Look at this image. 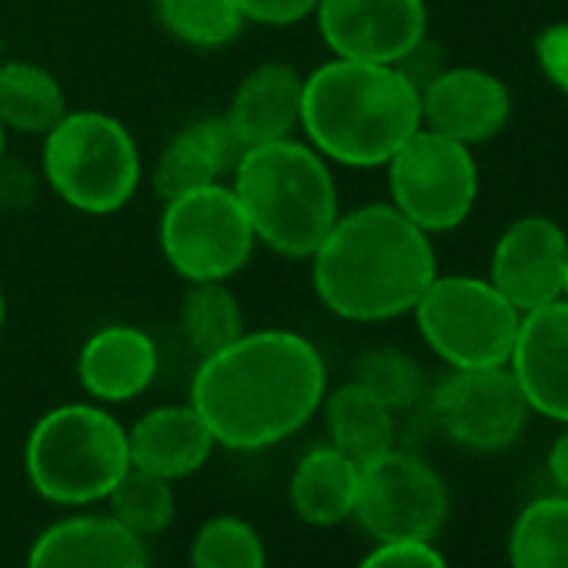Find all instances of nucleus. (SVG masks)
Masks as SVG:
<instances>
[{
	"instance_id": "15",
	"label": "nucleus",
	"mask_w": 568,
	"mask_h": 568,
	"mask_svg": "<svg viewBox=\"0 0 568 568\" xmlns=\"http://www.w3.org/2000/svg\"><path fill=\"white\" fill-rule=\"evenodd\" d=\"M508 368L528 402V412L568 425V302L565 298L521 315Z\"/></svg>"
},
{
	"instance_id": "34",
	"label": "nucleus",
	"mask_w": 568,
	"mask_h": 568,
	"mask_svg": "<svg viewBox=\"0 0 568 568\" xmlns=\"http://www.w3.org/2000/svg\"><path fill=\"white\" fill-rule=\"evenodd\" d=\"M4 318H8V302H4V284H0V335H4Z\"/></svg>"
},
{
	"instance_id": "9",
	"label": "nucleus",
	"mask_w": 568,
	"mask_h": 568,
	"mask_svg": "<svg viewBox=\"0 0 568 568\" xmlns=\"http://www.w3.org/2000/svg\"><path fill=\"white\" fill-rule=\"evenodd\" d=\"M392 204L425 234L458 227L478 197V168L468 144L418 128L385 164Z\"/></svg>"
},
{
	"instance_id": "17",
	"label": "nucleus",
	"mask_w": 568,
	"mask_h": 568,
	"mask_svg": "<svg viewBox=\"0 0 568 568\" xmlns=\"http://www.w3.org/2000/svg\"><path fill=\"white\" fill-rule=\"evenodd\" d=\"M158 345L138 325L98 328L78 355V382L98 405H121L144 395L158 378Z\"/></svg>"
},
{
	"instance_id": "31",
	"label": "nucleus",
	"mask_w": 568,
	"mask_h": 568,
	"mask_svg": "<svg viewBox=\"0 0 568 568\" xmlns=\"http://www.w3.org/2000/svg\"><path fill=\"white\" fill-rule=\"evenodd\" d=\"M318 0H237V11L244 24H264V28H292L308 18H315Z\"/></svg>"
},
{
	"instance_id": "13",
	"label": "nucleus",
	"mask_w": 568,
	"mask_h": 568,
	"mask_svg": "<svg viewBox=\"0 0 568 568\" xmlns=\"http://www.w3.org/2000/svg\"><path fill=\"white\" fill-rule=\"evenodd\" d=\"M568 237L541 214L518 217L505 227L491 254L488 281L525 315L565 298Z\"/></svg>"
},
{
	"instance_id": "22",
	"label": "nucleus",
	"mask_w": 568,
	"mask_h": 568,
	"mask_svg": "<svg viewBox=\"0 0 568 568\" xmlns=\"http://www.w3.org/2000/svg\"><path fill=\"white\" fill-rule=\"evenodd\" d=\"M322 408L332 438L328 445H335L358 465L395 448V412L355 378L325 395Z\"/></svg>"
},
{
	"instance_id": "21",
	"label": "nucleus",
	"mask_w": 568,
	"mask_h": 568,
	"mask_svg": "<svg viewBox=\"0 0 568 568\" xmlns=\"http://www.w3.org/2000/svg\"><path fill=\"white\" fill-rule=\"evenodd\" d=\"M362 465L338 452L335 445H318L305 452L288 478V505L292 511L315 525L335 528L355 515Z\"/></svg>"
},
{
	"instance_id": "20",
	"label": "nucleus",
	"mask_w": 568,
	"mask_h": 568,
	"mask_svg": "<svg viewBox=\"0 0 568 568\" xmlns=\"http://www.w3.org/2000/svg\"><path fill=\"white\" fill-rule=\"evenodd\" d=\"M241 154H244V148L234 138V131L227 128L224 114L201 118V121L181 128L158 154L154 171H151L154 194L164 204L184 191L217 184L234 171Z\"/></svg>"
},
{
	"instance_id": "30",
	"label": "nucleus",
	"mask_w": 568,
	"mask_h": 568,
	"mask_svg": "<svg viewBox=\"0 0 568 568\" xmlns=\"http://www.w3.org/2000/svg\"><path fill=\"white\" fill-rule=\"evenodd\" d=\"M358 568H448L435 541H375Z\"/></svg>"
},
{
	"instance_id": "6",
	"label": "nucleus",
	"mask_w": 568,
	"mask_h": 568,
	"mask_svg": "<svg viewBox=\"0 0 568 568\" xmlns=\"http://www.w3.org/2000/svg\"><path fill=\"white\" fill-rule=\"evenodd\" d=\"M48 187L84 214L121 211L141 184V151L134 134L104 111H68L41 151Z\"/></svg>"
},
{
	"instance_id": "1",
	"label": "nucleus",
	"mask_w": 568,
	"mask_h": 568,
	"mask_svg": "<svg viewBox=\"0 0 568 568\" xmlns=\"http://www.w3.org/2000/svg\"><path fill=\"white\" fill-rule=\"evenodd\" d=\"M328 395L322 352L298 332H244L227 348L201 358L191 405L217 448L264 452L302 432Z\"/></svg>"
},
{
	"instance_id": "4",
	"label": "nucleus",
	"mask_w": 568,
	"mask_h": 568,
	"mask_svg": "<svg viewBox=\"0 0 568 568\" xmlns=\"http://www.w3.org/2000/svg\"><path fill=\"white\" fill-rule=\"evenodd\" d=\"M231 191L257 237L281 257H312L338 221V187L328 161L298 138L247 148Z\"/></svg>"
},
{
	"instance_id": "8",
	"label": "nucleus",
	"mask_w": 568,
	"mask_h": 568,
	"mask_svg": "<svg viewBox=\"0 0 568 568\" xmlns=\"http://www.w3.org/2000/svg\"><path fill=\"white\" fill-rule=\"evenodd\" d=\"M158 241L164 261L187 284L234 277L257 247V237L224 181L164 201Z\"/></svg>"
},
{
	"instance_id": "36",
	"label": "nucleus",
	"mask_w": 568,
	"mask_h": 568,
	"mask_svg": "<svg viewBox=\"0 0 568 568\" xmlns=\"http://www.w3.org/2000/svg\"><path fill=\"white\" fill-rule=\"evenodd\" d=\"M565 302H568V267H565Z\"/></svg>"
},
{
	"instance_id": "33",
	"label": "nucleus",
	"mask_w": 568,
	"mask_h": 568,
	"mask_svg": "<svg viewBox=\"0 0 568 568\" xmlns=\"http://www.w3.org/2000/svg\"><path fill=\"white\" fill-rule=\"evenodd\" d=\"M548 475L561 491H568V432H561L548 452Z\"/></svg>"
},
{
	"instance_id": "29",
	"label": "nucleus",
	"mask_w": 568,
	"mask_h": 568,
	"mask_svg": "<svg viewBox=\"0 0 568 568\" xmlns=\"http://www.w3.org/2000/svg\"><path fill=\"white\" fill-rule=\"evenodd\" d=\"M355 382L378 395L392 412H405L422 398V368L398 348H375L358 358Z\"/></svg>"
},
{
	"instance_id": "26",
	"label": "nucleus",
	"mask_w": 568,
	"mask_h": 568,
	"mask_svg": "<svg viewBox=\"0 0 568 568\" xmlns=\"http://www.w3.org/2000/svg\"><path fill=\"white\" fill-rule=\"evenodd\" d=\"M154 11L174 41L201 51L231 44L244 28L237 0H154Z\"/></svg>"
},
{
	"instance_id": "35",
	"label": "nucleus",
	"mask_w": 568,
	"mask_h": 568,
	"mask_svg": "<svg viewBox=\"0 0 568 568\" xmlns=\"http://www.w3.org/2000/svg\"><path fill=\"white\" fill-rule=\"evenodd\" d=\"M4 144H8V128L0 124V161H4Z\"/></svg>"
},
{
	"instance_id": "14",
	"label": "nucleus",
	"mask_w": 568,
	"mask_h": 568,
	"mask_svg": "<svg viewBox=\"0 0 568 568\" xmlns=\"http://www.w3.org/2000/svg\"><path fill=\"white\" fill-rule=\"evenodd\" d=\"M422 128L438 131L458 144H485L501 134L511 118L508 88L481 68H452L418 88Z\"/></svg>"
},
{
	"instance_id": "32",
	"label": "nucleus",
	"mask_w": 568,
	"mask_h": 568,
	"mask_svg": "<svg viewBox=\"0 0 568 568\" xmlns=\"http://www.w3.org/2000/svg\"><path fill=\"white\" fill-rule=\"evenodd\" d=\"M538 61H541V71L545 78L568 94V24L561 28H548L541 38H538Z\"/></svg>"
},
{
	"instance_id": "3",
	"label": "nucleus",
	"mask_w": 568,
	"mask_h": 568,
	"mask_svg": "<svg viewBox=\"0 0 568 568\" xmlns=\"http://www.w3.org/2000/svg\"><path fill=\"white\" fill-rule=\"evenodd\" d=\"M422 128V94L398 64L325 61L305 78L302 134L335 164L382 168Z\"/></svg>"
},
{
	"instance_id": "7",
	"label": "nucleus",
	"mask_w": 568,
	"mask_h": 568,
	"mask_svg": "<svg viewBox=\"0 0 568 568\" xmlns=\"http://www.w3.org/2000/svg\"><path fill=\"white\" fill-rule=\"evenodd\" d=\"M425 345L452 368L508 365L521 312L491 281L468 274H435L412 308Z\"/></svg>"
},
{
	"instance_id": "10",
	"label": "nucleus",
	"mask_w": 568,
	"mask_h": 568,
	"mask_svg": "<svg viewBox=\"0 0 568 568\" xmlns=\"http://www.w3.org/2000/svg\"><path fill=\"white\" fill-rule=\"evenodd\" d=\"M352 518L375 541H435L448 521L445 478L415 452L388 448L362 465Z\"/></svg>"
},
{
	"instance_id": "5",
	"label": "nucleus",
	"mask_w": 568,
	"mask_h": 568,
	"mask_svg": "<svg viewBox=\"0 0 568 568\" xmlns=\"http://www.w3.org/2000/svg\"><path fill=\"white\" fill-rule=\"evenodd\" d=\"M128 468V428L104 405H58L34 422L24 445L31 488L64 508L108 501Z\"/></svg>"
},
{
	"instance_id": "11",
	"label": "nucleus",
	"mask_w": 568,
	"mask_h": 568,
	"mask_svg": "<svg viewBox=\"0 0 568 568\" xmlns=\"http://www.w3.org/2000/svg\"><path fill=\"white\" fill-rule=\"evenodd\" d=\"M432 412L442 432L471 452L508 448L528 422V402L508 365L452 368L432 395Z\"/></svg>"
},
{
	"instance_id": "24",
	"label": "nucleus",
	"mask_w": 568,
	"mask_h": 568,
	"mask_svg": "<svg viewBox=\"0 0 568 568\" xmlns=\"http://www.w3.org/2000/svg\"><path fill=\"white\" fill-rule=\"evenodd\" d=\"M511 568H568V498L528 501L508 531Z\"/></svg>"
},
{
	"instance_id": "2",
	"label": "nucleus",
	"mask_w": 568,
	"mask_h": 568,
	"mask_svg": "<svg viewBox=\"0 0 568 568\" xmlns=\"http://www.w3.org/2000/svg\"><path fill=\"white\" fill-rule=\"evenodd\" d=\"M308 261L318 302L362 325L412 312L438 274L432 237L395 204L338 214Z\"/></svg>"
},
{
	"instance_id": "37",
	"label": "nucleus",
	"mask_w": 568,
	"mask_h": 568,
	"mask_svg": "<svg viewBox=\"0 0 568 568\" xmlns=\"http://www.w3.org/2000/svg\"><path fill=\"white\" fill-rule=\"evenodd\" d=\"M0 61H4V41H0Z\"/></svg>"
},
{
	"instance_id": "27",
	"label": "nucleus",
	"mask_w": 568,
	"mask_h": 568,
	"mask_svg": "<svg viewBox=\"0 0 568 568\" xmlns=\"http://www.w3.org/2000/svg\"><path fill=\"white\" fill-rule=\"evenodd\" d=\"M111 501V515L134 535H141L144 541L151 535H161L164 528H171L178 501H174V481L158 478L151 471L141 468H128L121 475V481L111 488L108 495Z\"/></svg>"
},
{
	"instance_id": "18",
	"label": "nucleus",
	"mask_w": 568,
	"mask_h": 568,
	"mask_svg": "<svg viewBox=\"0 0 568 568\" xmlns=\"http://www.w3.org/2000/svg\"><path fill=\"white\" fill-rule=\"evenodd\" d=\"M28 568H148V545L114 515H71L34 538Z\"/></svg>"
},
{
	"instance_id": "12",
	"label": "nucleus",
	"mask_w": 568,
	"mask_h": 568,
	"mask_svg": "<svg viewBox=\"0 0 568 568\" xmlns=\"http://www.w3.org/2000/svg\"><path fill=\"white\" fill-rule=\"evenodd\" d=\"M318 34L335 58L405 64L428 34L425 0H318Z\"/></svg>"
},
{
	"instance_id": "19",
	"label": "nucleus",
	"mask_w": 568,
	"mask_h": 568,
	"mask_svg": "<svg viewBox=\"0 0 568 568\" xmlns=\"http://www.w3.org/2000/svg\"><path fill=\"white\" fill-rule=\"evenodd\" d=\"M214 448L217 442L191 402L151 408L128 428L131 468L151 471L168 481L201 471Z\"/></svg>"
},
{
	"instance_id": "25",
	"label": "nucleus",
	"mask_w": 568,
	"mask_h": 568,
	"mask_svg": "<svg viewBox=\"0 0 568 568\" xmlns=\"http://www.w3.org/2000/svg\"><path fill=\"white\" fill-rule=\"evenodd\" d=\"M181 335L197 358H207L244 335V312L227 281H194L181 298Z\"/></svg>"
},
{
	"instance_id": "23",
	"label": "nucleus",
	"mask_w": 568,
	"mask_h": 568,
	"mask_svg": "<svg viewBox=\"0 0 568 568\" xmlns=\"http://www.w3.org/2000/svg\"><path fill=\"white\" fill-rule=\"evenodd\" d=\"M68 114L58 78L31 61H0V124L21 134H48Z\"/></svg>"
},
{
	"instance_id": "28",
	"label": "nucleus",
	"mask_w": 568,
	"mask_h": 568,
	"mask_svg": "<svg viewBox=\"0 0 568 568\" xmlns=\"http://www.w3.org/2000/svg\"><path fill=\"white\" fill-rule=\"evenodd\" d=\"M191 568H267L257 528L241 515H214L191 538Z\"/></svg>"
},
{
	"instance_id": "16",
	"label": "nucleus",
	"mask_w": 568,
	"mask_h": 568,
	"mask_svg": "<svg viewBox=\"0 0 568 568\" xmlns=\"http://www.w3.org/2000/svg\"><path fill=\"white\" fill-rule=\"evenodd\" d=\"M302 94L305 74L298 68L284 61L257 64L234 88L224 121L244 151L254 144L295 138L302 128Z\"/></svg>"
}]
</instances>
